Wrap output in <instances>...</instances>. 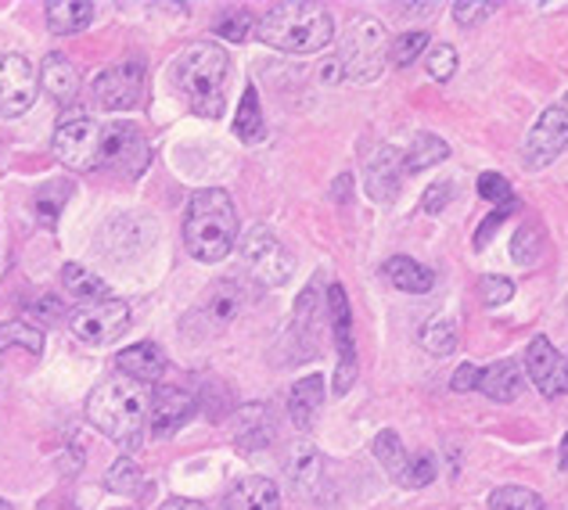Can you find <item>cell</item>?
<instances>
[{"label":"cell","mask_w":568,"mask_h":510,"mask_svg":"<svg viewBox=\"0 0 568 510\" xmlns=\"http://www.w3.org/2000/svg\"><path fill=\"white\" fill-rule=\"evenodd\" d=\"M454 198V187H450V180H439V184H432L428 191H425V198H422V213H428V216H439L443 208H446V202Z\"/></svg>","instance_id":"43"},{"label":"cell","mask_w":568,"mask_h":510,"mask_svg":"<svg viewBox=\"0 0 568 510\" xmlns=\"http://www.w3.org/2000/svg\"><path fill=\"white\" fill-rule=\"evenodd\" d=\"M558 463H561V471H568V431H565V439H561V453H558Z\"/></svg>","instance_id":"48"},{"label":"cell","mask_w":568,"mask_h":510,"mask_svg":"<svg viewBox=\"0 0 568 510\" xmlns=\"http://www.w3.org/2000/svg\"><path fill=\"white\" fill-rule=\"evenodd\" d=\"M321 76H324L327 83H335V80L342 76V69H338V62H327V65H324V72H321Z\"/></svg>","instance_id":"47"},{"label":"cell","mask_w":568,"mask_h":510,"mask_svg":"<svg viewBox=\"0 0 568 510\" xmlns=\"http://www.w3.org/2000/svg\"><path fill=\"white\" fill-rule=\"evenodd\" d=\"M256 37L288 54L324 51L335 40V19L321 4L292 0V4H271L256 22Z\"/></svg>","instance_id":"4"},{"label":"cell","mask_w":568,"mask_h":510,"mask_svg":"<svg viewBox=\"0 0 568 510\" xmlns=\"http://www.w3.org/2000/svg\"><path fill=\"white\" fill-rule=\"evenodd\" d=\"M237 248H242L248 274L260 284H266V288H281V284L292 277L295 255L284 248V242H277V234L271 227H252Z\"/></svg>","instance_id":"6"},{"label":"cell","mask_w":568,"mask_h":510,"mask_svg":"<svg viewBox=\"0 0 568 510\" xmlns=\"http://www.w3.org/2000/svg\"><path fill=\"white\" fill-rule=\"evenodd\" d=\"M478 194H483V198L493 202V205H507V202L515 198L511 184H507V176H500V173H483V176H478Z\"/></svg>","instance_id":"42"},{"label":"cell","mask_w":568,"mask_h":510,"mask_svg":"<svg viewBox=\"0 0 568 510\" xmlns=\"http://www.w3.org/2000/svg\"><path fill=\"white\" fill-rule=\"evenodd\" d=\"M327 317H332L335 349H338V370H335V396H346L356 381V341H353V309L349 295L342 284L327 288Z\"/></svg>","instance_id":"12"},{"label":"cell","mask_w":568,"mask_h":510,"mask_svg":"<svg viewBox=\"0 0 568 510\" xmlns=\"http://www.w3.org/2000/svg\"><path fill=\"white\" fill-rule=\"evenodd\" d=\"M565 109H568V104H565Z\"/></svg>","instance_id":"50"},{"label":"cell","mask_w":568,"mask_h":510,"mask_svg":"<svg viewBox=\"0 0 568 510\" xmlns=\"http://www.w3.org/2000/svg\"><path fill=\"white\" fill-rule=\"evenodd\" d=\"M104 486H109L112 492H138L141 489V468L130 457H119L112 463L109 478H104Z\"/></svg>","instance_id":"37"},{"label":"cell","mask_w":568,"mask_h":510,"mask_svg":"<svg viewBox=\"0 0 568 510\" xmlns=\"http://www.w3.org/2000/svg\"><path fill=\"white\" fill-rule=\"evenodd\" d=\"M425 69L428 76L436 83H446L457 72V48H450V43H439V48H432L428 58H425Z\"/></svg>","instance_id":"38"},{"label":"cell","mask_w":568,"mask_h":510,"mask_svg":"<svg viewBox=\"0 0 568 510\" xmlns=\"http://www.w3.org/2000/svg\"><path fill=\"white\" fill-rule=\"evenodd\" d=\"M417 341H422V349H428L432 356H450L457 349V327H454V320L436 317L422 327Z\"/></svg>","instance_id":"31"},{"label":"cell","mask_w":568,"mask_h":510,"mask_svg":"<svg viewBox=\"0 0 568 510\" xmlns=\"http://www.w3.org/2000/svg\"><path fill=\"white\" fill-rule=\"evenodd\" d=\"M388 58V37L385 26L378 19H356L346 37H342V51H338V69L346 80L367 83L375 80Z\"/></svg>","instance_id":"5"},{"label":"cell","mask_w":568,"mask_h":510,"mask_svg":"<svg viewBox=\"0 0 568 510\" xmlns=\"http://www.w3.org/2000/svg\"><path fill=\"white\" fill-rule=\"evenodd\" d=\"M526 374L540 388L544 399L568 396V359L550 345L547 335H536L526 349Z\"/></svg>","instance_id":"14"},{"label":"cell","mask_w":568,"mask_h":510,"mask_svg":"<svg viewBox=\"0 0 568 510\" xmlns=\"http://www.w3.org/2000/svg\"><path fill=\"white\" fill-rule=\"evenodd\" d=\"M399 180H403V155L396 147H378L375 155L367 159V194L375 202H396L399 194Z\"/></svg>","instance_id":"16"},{"label":"cell","mask_w":568,"mask_h":510,"mask_svg":"<svg viewBox=\"0 0 568 510\" xmlns=\"http://www.w3.org/2000/svg\"><path fill=\"white\" fill-rule=\"evenodd\" d=\"M152 162V147H148L144 133L133 123H112L109 130H101V159L98 166H112L123 176H141Z\"/></svg>","instance_id":"9"},{"label":"cell","mask_w":568,"mask_h":510,"mask_svg":"<svg viewBox=\"0 0 568 510\" xmlns=\"http://www.w3.org/2000/svg\"><path fill=\"white\" fill-rule=\"evenodd\" d=\"M237 309H242V288L237 284H216V288H209L205 298L199 306H194L191 317H199L202 327H209V332H223L234 317Z\"/></svg>","instance_id":"17"},{"label":"cell","mask_w":568,"mask_h":510,"mask_svg":"<svg viewBox=\"0 0 568 510\" xmlns=\"http://www.w3.org/2000/svg\"><path fill=\"white\" fill-rule=\"evenodd\" d=\"M40 90L37 69L22 54H0V115L19 119L33 109Z\"/></svg>","instance_id":"13"},{"label":"cell","mask_w":568,"mask_h":510,"mask_svg":"<svg viewBox=\"0 0 568 510\" xmlns=\"http://www.w3.org/2000/svg\"><path fill=\"white\" fill-rule=\"evenodd\" d=\"M565 147H568V109L565 104H550V109H544L540 119H536L526 144H521V166L544 170L565 152Z\"/></svg>","instance_id":"11"},{"label":"cell","mask_w":568,"mask_h":510,"mask_svg":"<svg viewBox=\"0 0 568 510\" xmlns=\"http://www.w3.org/2000/svg\"><path fill=\"white\" fill-rule=\"evenodd\" d=\"M478 392L493 402H515L526 392V370H521V364H515V359H500V364H493L478 374Z\"/></svg>","instance_id":"19"},{"label":"cell","mask_w":568,"mask_h":510,"mask_svg":"<svg viewBox=\"0 0 568 510\" xmlns=\"http://www.w3.org/2000/svg\"><path fill=\"white\" fill-rule=\"evenodd\" d=\"M515 208H518V198H511V202H507V205H497V208H493V213H489V220H486L483 227H478V234H475V248H486V245H489V234L497 231L500 223H504L507 216L515 213Z\"/></svg>","instance_id":"44"},{"label":"cell","mask_w":568,"mask_h":510,"mask_svg":"<svg viewBox=\"0 0 568 510\" xmlns=\"http://www.w3.org/2000/svg\"><path fill=\"white\" fill-rule=\"evenodd\" d=\"M115 367L123 378L144 385V381L162 378V370H166V356H162V349L155 341H138V345H130V349H123L115 356Z\"/></svg>","instance_id":"20"},{"label":"cell","mask_w":568,"mask_h":510,"mask_svg":"<svg viewBox=\"0 0 568 510\" xmlns=\"http://www.w3.org/2000/svg\"><path fill=\"white\" fill-rule=\"evenodd\" d=\"M37 76H40V86L48 90L58 104H69L72 98H77V90H80V72L72 69L69 58L58 54V51H51L48 58H43Z\"/></svg>","instance_id":"22"},{"label":"cell","mask_w":568,"mask_h":510,"mask_svg":"<svg viewBox=\"0 0 568 510\" xmlns=\"http://www.w3.org/2000/svg\"><path fill=\"white\" fill-rule=\"evenodd\" d=\"M478 298L483 306H504L515 298V280L511 277H483L478 280Z\"/></svg>","instance_id":"40"},{"label":"cell","mask_w":568,"mask_h":510,"mask_svg":"<svg viewBox=\"0 0 568 510\" xmlns=\"http://www.w3.org/2000/svg\"><path fill=\"white\" fill-rule=\"evenodd\" d=\"M234 133L245 144L263 141V109H260L256 86H245V98H242V104H237V115H234Z\"/></svg>","instance_id":"28"},{"label":"cell","mask_w":568,"mask_h":510,"mask_svg":"<svg viewBox=\"0 0 568 510\" xmlns=\"http://www.w3.org/2000/svg\"><path fill=\"white\" fill-rule=\"evenodd\" d=\"M223 510H281V489L263 475H245L231 486Z\"/></svg>","instance_id":"18"},{"label":"cell","mask_w":568,"mask_h":510,"mask_svg":"<svg viewBox=\"0 0 568 510\" xmlns=\"http://www.w3.org/2000/svg\"><path fill=\"white\" fill-rule=\"evenodd\" d=\"M500 4H493V0H457L454 4V22L457 26H478L483 19H489L493 11Z\"/></svg>","instance_id":"41"},{"label":"cell","mask_w":568,"mask_h":510,"mask_svg":"<svg viewBox=\"0 0 568 510\" xmlns=\"http://www.w3.org/2000/svg\"><path fill=\"white\" fill-rule=\"evenodd\" d=\"M375 457H378V463L388 471V478L393 482H403V475H407V463H410V457H407V449H403V442H399V435L396 431H378V439H375Z\"/></svg>","instance_id":"29"},{"label":"cell","mask_w":568,"mask_h":510,"mask_svg":"<svg viewBox=\"0 0 568 510\" xmlns=\"http://www.w3.org/2000/svg\"><path fill=\"white\" fill-rule=\"evenodd\" d=\"M446 159H450V147H446L443 137H436V133H417L407 155H403V173H422L428 166H439Z\"/></svg>","instance_id":"26"},{"label":"cell","mask_w":568,"mask_h":510,"mask_svg":"<svg viewBox=\"0 0 568 510\" xmlns=\"http://www.w3.org/2000/svg\"><path fill=\"white\" fill-rule=\"evenodd\" d=\"M385 277L393 280V288L407 295H425L432 292V284H436V274L417 259H410V255H393V259L385 263Z\"/></svg>","instance_id":"24"},{"label":"cell","mask_w":568,"mask_h":510,"mask_svg":"<svg viewBox=\"0 0 568 510\" xmlns=\"http://www.w3.org/2000/svg\"><path fill=\"white\" fill-rule=\"evenodd\" d=\"M271 439H274V428H271V414H266L263 402L237 414V442H242V449H263V446H271Z\"/></svg>","instance_id":"27"},{"label":"cell","mask_w":568,"mask_h":510,"mask_svg":"<svg viewBox=\"0 0 568 510\" xmlns=\"http://www.w3.org/2000/svg\"><path fill=\"white\" fill-rule=\"evenodd\" d=\"M62 280H65V288L72 295H80V298H109V284H104L98 274H91V269H83L80 263H65L62 269Z\"/></svg>","instance_id":"30"},{"label":"cell","mask_w":568,"mask_h":510,"mask_svg":"<svg viewBox=\"0 0 568 510\" xmlns=\"http://www.w3.org/2000/svg\"><path fill=\"white\" fill-rule=\"evenodd\" d=\"M54 155L69 170H94L101 159V126L83 112L62 115L54 126Z\"/></svg>","instance_id":"7"},{"label":"cell","mask_w":568,"mask_h":510,"mask_svg":"<svg viewBox=\"0 0 568 510\" xmlns=\"http://www.w3.org/2000/svg\"><path fill=\"white\" fill-rule=\"evenodd\" d=\"M0 510H14V507H11L8 500H0Z\"/></svg>","instance_id":"49"},{"label":"cell","mask_w":568,"mask_h":510,"mask_svg":"<svg viewBox=\"0 0 568 510\" xmlns=\"http://www.w3.org/2000/svg\"><path fill=\"white\" fill-rule=\"evenodd\" d=\"M0 345H22V349L40 356L43 353V335H40V327H33V324L11 320V324L0 327Z\"/></svg>","instance_id":"35"},{"label":"cell","mask_w":568,"mask_h":510,"mask_svg":"<svg viewBox=\"0 0 568 510\" xmlns=\"http://www.w3.org/2000/svg\"><path fill=\"white\" fill-rule=\"evenodd\" d=\"M48 26H51V33L58 37H69V33H83L87 26L94 22V4H80V0H51L48 8Z\"/></svg>","instance_id":"25"},{"label":"cell","mask_w":568,"mask_h":510,"mask_svg":"<svg viewBox=\"0 0 568 510\" xmlns=\"http://www.w3.org/2000/svg\"><path fill=\"white\" fill-rule=\"evenodd\" d=\"M184 245L199 263L227 259L237 245V213L227 191L205 187L187 202L184 216Z\"/></svg>","instance_id":"3"},{"label":"cell","mask_w":568,"mask_h":510,"mask_svg":"<svg viewBox=\"0 0 568 510\" xmlns=\"http://www.w3.org/2000/svg\"><path fill=\"white\" fill-rule=\"evenodd\" d=\"M170 83L184 104L202 119H220L227 104L231 62L220 43H191L170 65Z\"/></svg>","instance_id":"1"},{"label":"cell","mask_w":568,"mask_h":510,"mask_svg":"<svg viewBox=\"0 0 568 510\" xmlns=\"http://www.w3.org/2000/svg\"><path fill=\"white\" fill-rule=\"evenodd\" d=\"M425 48H428V33H422V29H414V33H403V37H396L393 43H388V62L403 69V65L417 62Z\"/></svg>","instance_id":"34"},{"label":"cell","mask_w":568,"mask_h":510,"mask_svg":"<svg viewBox=\"0 0 568 510\" xmlns=\"http://www.w3.org/2000/svg\"><path fill=\"white\" fill-rule=\"evenodd\" d=\"M428 482H436V457L432 453H417V457H410V463H407V475H403V489H422V486H428Z\"/></svg>","instance_id":"39"},{"label":"cell","mask_w":568,"mask_h":510,"mask_svg":"<svg viewBox=\"0 0 568 510\" xmlns=\"http://www.w3.org/2000/svg\"><path fill=\"white\" fill-rule=\"evenodd\" d=\"M252 29H256V19H252L245 8H223L213 22V33L223 40H234V43H245Z\"/></svg>","instance_id":"33"},{"label":"cell","mask_w":568,"mask_h":510,"mask_svg":"<svg viewBox=\"0 0 568 510\" xmlns=\"http://www.w3.org/2000/svg\"><path fill=\"white\" fill-rule=\"evenodd\" d=\"M540 227H521L515 234V242H511V255H515V263L518 266H532V263H540V252H544V242H540Z\"/></svg>","instance_id":"36"},{"label":"cell","mask_w":568,"mask_h":510,"mask_svg":"<svg viewBox=\"0 0 568 510\" xmlns=\"http://www.w3.org/2000/svg\"><path fill=\"white\" fill-rule=\"evenodd\" d=\"M144 98V62L141 58H126L104 69L94 80V101L104 112H130L138 109Z\"/></svg>","instance_id":"10"},{"label":"cell","mask_w":568,"mask_h":510,"mask_svg":"<svg viewBox=\"0 0 568 510\" xmlns=\"http://www.w3.org/2000/svg\"><path fill=\"white\" fill-rule=\"evenodd\" d=\"M324 407V378L321 374H313V378H303L292 385L288 392V417L298 431H310L313 421H317V414Z\"/></svg>","instance_id":"23"},{"label":"cell","mask_w":568,"mask_h":510,"mask_svg":"<svg viewBox=\"0 0 568 510\" xmlns=\"http://www.w3.org/2000/svg\"><path fill=\"white\" fill-rule=\"evenodd\" d=\"M288 471H292L295 489L303 492L306 500H321V497H324V457H321L313 446L298 442V446L292 449Z\"/></svg>","instance_id":"21"},{"label":"cell","mask_w":568,"mask_h":510,"mask_svg":"<svg viewBox=\"0 0 568 510\" xmlns=\"http://www.w3.org/2000/svg\"><path fill=\"white\" fill-rule=\"evenodd\" d=\"M69 327L83 345H109L130 332V306L123 298H112V295L94 298V303H83L72 313Z\"/></svg>","instance_id":"8"},{"label":"cell","mask_w":568,"mask_h":510,"mask_svg":"<svg viewBox=\"0 0 568 510\" xmlns=\"http://www.w3.org/2000/svg\"><path fill=\"white\" fill-rule=\"evenodd\" d=\"M191 414H194V396L184 392L181 385H159L152 402H148V417H152L155 439H166V435H173Z\"/></svg>","instance_id":"15"},{"label":"cell","mask_w":568,"mask_h":510,"mask_svg":"<svg viewBox=\"0 0 568 510\" xmlns=\"http://www.w3.org/2000/svg\"><path fill=\"white\" fill-rule=\"evenodd\" d=\"M489 510H544V500H540V492H536V489L500 486V489H493Z\"/></svg>","instance_id":"32"},{"label":"cell","mask_w":568,"mask_h":510,"mask_svg":"<svg viewBox=\"0 0 568 510\" xmlns=\"http://www.w3.org/2000/svg\"><path fill=\"white\" fill-rule=\"evenodd\" d=\"M87 421H91L104 439H112L119 446H141L144 439V425H148V396L144 385L123 378L101 381L91 396H87Z\"/></svg>","instance_id":"2"},{"label":"cell","mask_w":568,"mask_h":510,"mask_svg":"<svg viewBox=\"0 0 568 510\" xmlns=\"http://www.w3.org/2000/svg\"><path fill=\"white\" fill-rule=\"evenodd\" d=\"M478 370L475 364H460L457 370H454V378H450V388L454 392H471V388H478Z\"/></svg>","instance_id":"45"},{"label":"cell","mask_w":568,"mask_h":510,"mask_svg":"<svg viewBox=\"0 0 568 510\" xmlns=\"http://www.w3.org/2000/svg\"><path fill=\"white\" fill-rule=\"evenodd\" d=\"M159 510H209L205 503H199V500H184V497H173V500H166Z\"/></svg>","instance_id":"46"}]
</instances>
